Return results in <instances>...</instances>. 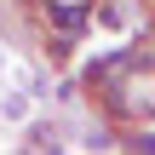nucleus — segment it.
I'll list each match as a JSON object with an SVG mask.
<instances>
[{
    "label": "nucleus",
    "instance_id": "nucleus-1",
    "mask_svg": "<svg viewBox=\"0 0 155 155\" xmlns=\"http://www.w3.org/2000/svg\"><path fill=\"white\" fill-rule=\"evenodd\" d=\"M40 23L58 40H81L92 29V12H86V0H40Z\"/></svg>",
    "mask_w": 155,
    "mask_h": 155
},
{
    "label": "nucleus",
    "instance_id": "nucleus-2",
    "mask_svg": "<svg viewBox=\"0 0 155 155\" xmlns=\"http://www.w3.org/2000/svg\"><path fill=\"white\" fill-rule=\"evenodd\" d=\"M86 12H92V23L121 29V35L150 29V6H144V0H86Z\"/></svg>",
    "mask_w": 155,
    "mask_h": 155
},
{
    "label": "nucleus",
    "instance_id": "nucleus-3",
    "mask_svg": "<svg viewBox=\"0 0 155 155\" xmlns=\"http://www.w3.org/2000/svg\"><path fill=\"white\" fill-rule=\"evenodd\" d=\"M23 150H63V144H58V127H46V121H35V127H29V144H23Z\"/></svg>",
    "mask_w": 155,
    "mask_h": 155
},
{
    "label": "nucleus",
    "instance_id": "nucleus-4",
    "mask_svg": "<svg viewBox=\"0 0 155 155\" xmlns=\"http://www.w3.org/2000/svg\"><path fill=\"white\" fill-rule=\"evenodd\" d=\"M115 150H138V155H155V127H138V132H127V144H115Z\"/></svg>",
    "mask_w": 155,
    "mask_h": 155
},
{
    "label": "nucleus",
    "instance_id": "nucleus-5",
    "mask_svg": "<svg viewBox=\"0 0 155 155\" xmlns=\"http://www.w3.org/2000/svg\"><path fill=\"white\" fill-rule=\"evenodd\" d=\"M0 115H6V121H29V98H23V92H6V98H0Z\"/></svg>",
    "mask_w": 155,
    "mask_h": 155
},
{
    "label": "nucleus",
    "instance_id": "nucleus-6",
    "mask_svg": "<svg viewBox=\"0 0 155 155\" xmlns=\"http://www.w3.org/2000/svg\"><path fill=\"white\" fill-rule=\"evenodd\" d=\"M86 150H115V127H92L86 132Z\"/></svg>",
    "mask_w": 155,
    "mask_h": 155
},
{
    "label": "nucleus",
    "instance_id": "nucleus-7",
    "mask_svg": "<svg viewBox=\"0 0 155 155\" xmlns=\"http://www.w3.org/2000/svg\"><path fill=\"white\" fill-rule=\"evenodd\" d=\"M144 6H150V12H155V0H144Z\"/></svg>",
    "mask_w": 155,
    "mask_h": 155
}]
</instances>
